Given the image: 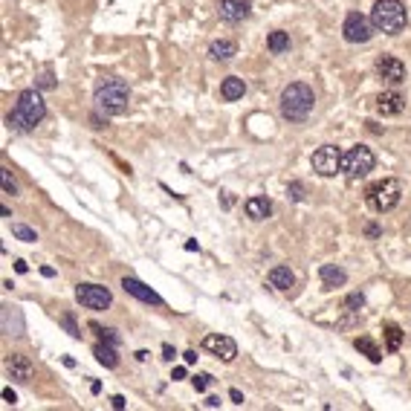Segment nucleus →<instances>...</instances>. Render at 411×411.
<instances>
[{"label": "nucleus", "instance_id": "23", "mask_svg": "<svg viewBox=\"0 0 411 411\" xmlns=\"http://www.w3.org/2000/svg\"><path fill=\"white\" fill-rule=\"evenodd\" d=\"M353 348H356V350H362L365 356H368V359L374 362V365H377V362H383L380 348H377V345H374V339H368V336H359V339L353 342Z\"/></svg>", "mask_w": 411, "mask_h": 411}, {"label": "nucleus", "instance_id": "28", "mask_svg": "<svg viewBox=\"0 0 411 411\" xmlns=\"http://www.w3.org/2000/svg\"><path fill=\"white\" fill-rule=\"evenodd\" d=\"M61 325L67 328V333H70L73 339H78V336H81V331H78V325H76V318H73V313H64V316H61Z\"/></svg>", "mask_w": 411, "mask_h": 411}, {"label": "nucleus", "instance_id": "17", "mask_svg": "<svg viewBox=\"0 0 411 411\" xmlns=\"http://www.w3.org/2000/svg\"><path fill=\"white\" fill-rule=\"evenodd\" d=\"M235 56H238V43H235V41L220 38V41H212V43H209V58H212V61H232Z\"/></svg>", "mask_w": 411, "mask_h": 411}, {"label": "nucleus", "instance_id": "29", "mask_svg": "<svg viewBox=\"0 0 411 411\" xmlns=\"http://www.w3.org/2000/svg\"><path fill=\"white\" fill-rule=\"evenodd\" d=\"M345 307H348V310H353V313H356V310H362V307H365V296H362V293H350V296L345 298Z\"/></svg>", "mask_w": 411, "mask_h": 411}, {"label": "nucleus", "instance_id": "9", "mask_svg": "<svg viewBox=\"0 0 411 411\" xmlns=\"http://www.w3.org/2000/svg\"><path fill=\"white\" fill-rule=\"evenodd\" d=\"M76 301L81 307H87V310H96L99 313V310H108L113 304V296L102 284H78L76 287Z\"/></svg>", "mask_w": 411, "mask_h": 411}, {"label": "nucleus", "instance_id": "34", "mask_svg": "<svg viewBox=\"0 0 411 411\" xmlns=\"http://www.w3.org/2000/svg\"><path fill=\"white\" fill-rule=\"evenodd\" d=\"M174 356H177V353H174V348H171V345H165V348H162V359H165V362H171Z\"/></svg>", "mask_w": 411, "mask_h": 411}, {"label": "nucleus", "instance_id": "4", "mask_svg": "<svg viewBox=\"0 0 411 411\" xmlns=\"http://www.w3.org/2000/svg\"><path fill=\"white\" fill-rule=\"evenodd\" d=\"M405 6L400 0H377L374 9H371V24L374 29L385 32V35H397L405 29Z\"/></svg>", "mask_w": 411, "mask_h": 411}, {"label": "nucleus", "instance_id": "16", "mask_svg": "<svg viewBox=\"0 0 411 411\" xmlns=\"http://www.w3.org/2000/svg\"><path fill=\"white\" fill-rule=\"evenodd\" d=\"M318 279H322L325 290H336V287H342L348 281V272L342 266H336V264H322V269H318Z\"/></svg>", "mask_w": 411, "mask_h": 411}, {"label": "nucleus", "instance_id": "8", "mask_svg": "<svg viewBox=\"0 0 411 411\" xmlns=\"http://www.w3.org/2000/svg\"><path fill=\"white\" fill-rule=\"evenodd\" d=\"M342 38L348 43H368L374 38V24L371 18H365L362 12H350L342 24Z\"/></svg>", "mask_w": 411, "mask_h": 411}, {"label": "nucleus", "instance_id": "21", "mask_svg": "<svg viewBox=\"0 0 411 411\" xmlns=\"http://www.w3.org/2000/svg\"><path fill=\"white\" fill-rule=\"evenodd\" d=\"M266 50H269L272 56L287 53V50H290V32H281V29L269 32V35H266Z\"/></svg>", "mask_w": 411, "mask_h": 411}, {"label": "nucleus", "instance_id": "2", "mask_svg": "<svg viewBox=\"0 0 411 411\" xmlns=\"http://www.w3.org/2000/svg\"><path fill=\"white\" fill-rule=\"evenodd\" d=\"M279 108H281V116L287 122H304L313 108H316V96H313V87L304 84V81H293L281 90V99H279Z\"/></svg>", "mask_w": 411, "mask_h": 411}, {"label": "nucleus", "instance_id": "25", "mask_svg": "<svg viewBox=\"0 0 411 411\" xmlns=\"http://www.w3.org/2000/svg\"><path fill=\"white\" fill-rule=\"evenodd\" d=\"M12 235H15L18 241H24V244H35V241H38V232L29 229V226H24V223H12Z\"/></svg>", "mask_w": 411, "mask_h": 411}, {"label": "nucleus", "instance_id": "32", "mask_svg": "<svg viewBox=\"0 0 411 411\" xmlns=\"http://www.w3.org/2000/svg\"><path fill=\"white\" fill-rule=\"evenodd\" d=\"M365 235H368V238H380V226H377V223H368V226H365Z\"/></svg>", "mask_w": 411, "mask_h": 411}, {"label": "nucleus", "instance_id": "18", "mask_svg": "<svg viewBox=\"0 0 411 411\" xmlns=\"http://www.w3.org/2000/svg\"><path fill=\"white\" fill-rule=\"evenodd\" d=\"M244 93H246L244 78L229 76V78L220 81V99H223V102H238V99H244Z\"/></svg>", "mask_w": 411, "mask_h": 411}, {"label": "nucleus", "instance_id": "3", "mask_svg": "<svg viewBox=\"0 0 411 411\" xmlns=\"http://www.w3.org/2000/svg\"><path fill=\"white\" fill-rule=\"evenodd\" d=\"M93 102L96 108L105 113V116H122L128 110V102H130V90L122 78L116 76H108L96 84V93H93Z\"/></svg>", "mask_w": 411, "mask_h": 411}, {"label": "nucleus", "instance_id": "19", "mask_svg": "<svg viewBox=\"0 0 411 411\" xmlns=\"http://www.w3.org/2000/svg\"><path fill=\"white\" fill-rule=\"evenodd\" d=\"M296 284V276H293V269L279 264V266H272L269 269V287H276V290H290Z\"/></svg>", "mask_w": 411, "mask_h": 411}, {"label": "nucleus", "instance_id": "14", "mask_svg": "<svg viewBox=\"0 0 411 411\" xmlns=\"http://www.w3.org/2000/svg\"><path fill=\"white\" fill-rule=\"evenodd\" d=\"M377 110L383 116H397L405 110V96L397 93V90H385V93H380V99H377Z\"/></svg>", "mask_w": 411, "mask_h": 411}, {"label": "nucleus", "instance_id": "1", "mask_svg": "<svg viewBox=\"0 0 411 411\" xmlns=\"http://www.w3.org/2000/svg\"><path fill=\"white\" fill-rule=\"evenodd\" d=\"M43 119H47V105H43L41 93L38 90H24V93H18V102H15V110L6 116V125L12 130H32L35 125H41Z\"/></svg>", "mask_w": 411, "mask_h": 411}, {"label": "nucleus", "instance_id": "13", "mask_svg": "<svg viewBox=\"0 0 411 411\" xmlns=\"http://www.w3.org/2000/svg\"><path fill=\"white\" fill-rule=\"evenodd\" d=\"M217 12L226 24H244L249 18V0H220Z\"/></svg>", "mask_w": 411, "mask_h": 411}, {"label": "nucleus", "instance_id": "39", "mask_svg": "<svg viewBox=\"0 0 411 411\" xmlns=\"http://www.w3.org/2000/svg\"><path fill=\"white\" fill-rule=\"evenodd\" d=\"M206 405H209V408H217V405H220V397H209Z\"/></svg>", "mask_w": 411, "mask_h": 411}, {"label": "nucleus", "instance_id": "35", "mask_svg": "<svg viewBox=\"0 0 411 411\" xmlns=\"http://www.w3.org/2000/svg\"><path fill=\"white\" fill-rule=\"evenodd\" d=\"M229 397H232V402H238V405H244V394H241L238 388H232V391H229Z\"/></svg>", "mask_w": 411, "mask_h": 411}, {"label": "nucleus", "instance_id": "37", "mask_svg": "<svg viewBox=\"0 0 411 411\" xmlns=\"http://www.w3.org/2000/svg\"><path fill=\"white\" fill-rule=\"evenodd\" d=\"M182 359H186L189 365H194V362H197V353H194V350H186V353H182Z\"/></svg>", "mask_w": 411, "mask_h": 411}, {"label": "nucleus", "instance_id": "24", "mask_svg": "<svg viewBox=\"0 0 411 411\" xmlns=\"http://www.w3.org/2000/svg\"><path fill=\"white\" fill-rule=\"evenodd\" d=\"M402 331L397 328V325H385V348L394 353V350H400V345H402Z\"/></svg>", "mask_w": 411, "mask_h": 411}, {"label": "nucleus", "instance_id": "31", "mask_svg": "<svg viewBox=\"0 0 411 411\" xmlns=\"http://www.w3.org/2000/svg\"><path fill=\"white\" fill-rule=\"evenodd\" d=\"M287 194H290L293 200H304V186L296 180V182H290V186H287Z\"/></svg>", "mask_w": 411, "mask_h": 411}, {"label": "nucleus", "instance_id": "20", "mask_svg": "<svg viewBox=\"0 0 411 411\" xmlns=\"http://www.w3.org/2000/svg\"><path fill=\"white\" fill-rule=\"evenodd\" d=\"M244 212H246L249 220H266V217L272 214V203H269L266 197H249V200L244 203Z\"/></svg>", "mask_w": 411, "mask_h": 411}, {"label": "nucleus", "instance_id": "22", "mask_svg": "<svg viewBox=\"0 0 411 411\" xmlns=\"http://www.w3.org/2000/svg\"><path fill=\"white\" fill-rule=\"evenodd\" d=\"M93 353H96V359L105 365V368H116V365H119V353H116V345L99 342V345L93 348Z\"/></svg>", "mask_w": 411, "mask_h": 411}, {"label": "nucleus", "instance_id": "11", "mask_svg": "<svg viewBox=\"0 0 411 411\" xmlns=\"http://www.w3.org/2000/svg\"><path fill=\"white\" fill-rule=\"evenodd\" d=\"M374 70L388 84H402L405 81V64L400 58H394V56H380L377 64H374Z\"/></svg>", "mask_w": 411, "mask_h": 411}, {"label": "nucleus", "instance_id": "36", "mask_svg": "<svg viewBox=\"0 0 411 411\" xmlns=\"http://www.w3.org/2000/svg\"><path fill=\"white\" fill-rule=\"evenodd\" d=\"M110 405H113L116 411H122V408H125V397H119V394H116V397L110 400Z\"/></svg>", "mask_w": 411, "mask_h": 411}, {"label": "nucleus", "instance_id": "5", "mask_svg": "<svg viewBox=\"0 0 411 411\" xmlns=\"http://www.w3.org/2000/svg\"><path fill=\"white\" fill-rule=\"evenodd\" d=\"M365 197H368V206H371L374 212L385 214V212H391V209L400 203V197H402V182L394 180V177H385V180L374 182V186H368Z\"/></svg>", "mask_w": 411, "mask_h": 411}, {"label": "nucleus", "instance_id": "33", "mask_svg": "<svg viewBox=\"0 0 411 411\" xmlns=\"http://www.w3.org/2000/svg\"><path fill=\"white\" fill-rule=\"evenodd\" d=\"M4 400H6V405H15V402H18V397H15L12 388H4Z\"/></svg>", "mask_w": 411, "mask_h": 411}, {"label": "nucleus", "instance_id": "12", "mask_svg": "<svg viewBox=\"0 0 411 411\" xmlns=\"http://www.w3.org/2000/svg\"><path fill=\"white\" fill-rule=\"evenodd\" d=\"M122 290L128 293V296H133V298H140V301H145V304H154V307H162L165 301H162V296L160 293H154L148 284H142L140 279H130V276H125L122 279Z\"/></svg>", "mask_w": 411, "mask_h": 411}, {"label": "nucleus", "instance_id": "15", "mask_svg": "<svg viewBox=\"0 0 411 411\" xmlns=\"http://www.w3.org/2000/svg\"><path fill=\"white\" fill-rule=\"evenodd\" d=\"M6 371H9V377L15 383H29L32 380V362L26 356H21V353H12L6 359Z\"/></svg>", "mask_w": 411, "mask_h": 411}, {"label": "nucleus", "instance_id": "27", "mask_svg": "<svg viewBox=\"0 0 411 411\" xmlns=\"http://www.w3.org/2000/svg\"><path fill=\"white\" fill-rule=\"evenodd\" d=\"M0 177H4V194H18V182L12 180V171L4 168V171H0Z\"/></svg>", "mask_w": 411, "mask_h": 411}, {"label": "nucleus", "instance_id": "30", "mask_svg": "<svg viewBox=\"0 0 411 411\" xmlns=\"http://www.w3.org/2000/svg\"><path fill=\"white\" fill-rule=\"evenodd\" d=\"M212 383H214V380H212L209 374H194V377H192V385H194V391H197V394H200V391H206Z\"/></svg>", "mask_w": 411, "mask_h": 411}, {"label": "nucleus", "instance_id": "7", "mask_svg": "<svg viewBox=\"0 0 411 411\" xmlns=\"http://www.w3.org/2000/svg\"><path fill=\"white\" fill-rule=\"evenodd\" d=\"M342 151L336 148V145H322L318 151H313V157H310V165H313V171L318 174V177H336L339 171H342Z\"/></svg>", "mask_w": 411, "mask_h": 411}, {"label": "nucleus", "instance_id": "6", "mask_svg": "<svg viewBox=\"0 0 411 411\" xmlns=\"http://www.w3.org/2000/svg\"><path fill=\"white\" fill-rule=\"evenodd\" d=\"M374 165H377V157H374V151H371L368 145H353V148L345 151V157H342V171H345L350 180L365 177L368 171H374Z\"/></svg>", "mask_w": 411, "mask_h": 411}, {"label": "nucleus", "instance_id": "10", "mask_svg": "<svg viewBox=\"0 0 411 411\" xmlns=\"http://www.w3.org/2000/svg\"><path fill=\"white\" fill-rule=\"evenodd\" d=\"M203 350L214 353V356L223 359V362H232V359L238 356L235 339H232V336H223V333H209V336L203 339Z\"/></svg>", "mask_w": 411, "mask_h": 411}, {"label": "nucleus", "instance_id": "38", "mask_svg": "<svg viewBox=\"0 0 411 411\" xmlns=\"http://www.w3.org/2000/svg\"><path fill=\"white\" fill-rule=\"evenodd\" d=\"M171 380H186V368H174V377Z\"/></svg>", "mask_w": 411, "mask_h": 411}, {"label": "nucleus", "instance_id": "26", "mask_svg": "<svg viewBox=\"0 0 411 411\" xmlns=\"http://www.w3.org/2000/svg\"><path fill=\"white\" fill-rule=\"evenodd\" d=\"M90 331H93V333H99V339H102V342H108V345H119V342H122V339H119V333H116V331H110V328L90 325Z\"/></svg>", "mask_w": 411, "mask_h": 411}, {"label": "nucleus", "instance_id": "40", "mask_svg": "<svg viewBox=\"0 0 411 411\" xmlns=\"http://www.w3.org/2000/svg\"><path fill=\"white\" fill-rule=\"evenodd\" d=\"M15 269H18V272H26L29 266H26V261H15Z\"/></svg>", "mask_w": 411, "mask_h": 411}]
</instances>
